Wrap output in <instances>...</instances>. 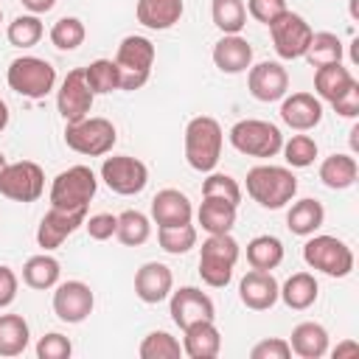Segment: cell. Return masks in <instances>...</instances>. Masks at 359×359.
Masks as SVG:
<instances>
[{"instance_id": "obj_12", "label": "cell", "mask_w": 359, "mask_h": 359, "mask_svg": "<svg viewBox=\"0 0 359 359\" xmlns=\"http://www.w3.org/2000/svg\"><path fill=\"white\" fill-rule=\"evenodd\" d=\"M311 25L294 14V11H283L272 25H269V36H272V45H275V53L280 59H303L306 56V48L311 42Z\"/></svg>"}, {"instance_id": "obj_16", "label": "cell", "mask_w": 359, "mask_h": 359, "mask_svg": "<svg viewBox=\"0 0 359 359\" xmlns=\"http://www.w3.org/2000/svg\"><path fill=\"white\" fill-rule=\"evenodd\" d=\"M247 87L255 101L272 104L289 93V73L280 62H258L247 70Z\"/></svg>"}, {"instance_id": "obj_22", "label": "cell", "mask_w": 359, "mask_h": 359, "mask_svg": "<svg viewBox=\"0 0 359 359\" xmlns=\"http://www.w3.org/2000/svg\"><path fill=\"white\" fill-rule=\"evenodd\" d=\"M194 216V205L191 199L177 191V188H163L154 194L151 199V219L157 222V227H174V224H185Z\"/></svg>"}, {"instance_id": "obj_17", "label": "cell", "mask_w": 359, "mask_h": 359, "mask_svg": "<svg viewBox=\"0 0 359 359\" xmlns=\"http://www.w3.org/2000/svg\"><path fill=\"white\" fill-rule=\"evenodd\" d=\"M84 219H87V210H62V208H50V210L42 216L39 227H36V244H39L45 252L62 247L65 238L73 236V233L84 224Z\"/></svg>"}, {"instance_id": "obj_19", "label": "cell", "mask_w": 359, "mask_h": 359, "mask_svg": "<svg viewBox=\"0 0 359 359\" xmlns=\"http://www.w3.org/2000/svg\"><path fill=\"white\" fill-rule=\"evenodd\" d=\"M171 289H174V275H171V269H168L165 264H160V261H146V264L135 272V294H137L143 303H149V306L165 300V297L171 294Z\"/></svg>"}, {"instance_id": "obj_50", "label": "cell", "mask_w": 359, "mask_h": 359, "mask_svg": "<svg viewBox=\"0 0 359 359\" xmlns=\"http://www.w3.org/2000/svg\"><path fill=\"white\" fill-rule=\"evenodd\" d=\"M22 6L31 11V14H45L56 6V0H22Z\"/></svg>"}, {"instance_id": "obj_10", "label": "cell", "mask_w": 359, "mask_h": 359, "mask_svg": "<svg viewBox=\"0 0 359 359\" xmlns=\"http://www.w3.org/2000/svg\"><path fill=\"white\" fill-rule=\"evenodd\" d=\"M45 191V171L34 160L6 163L0 174V194L14 202H36Z\"/></svg>"}, {"instance_id": "obj_39", "label": "cell", "mask_w": 359, "mask_h": 359, "mask_svg": "<svg viewBox=\"0 0 359 359\" xmlns=\"http://www.w3.org/2000/svg\"><path fill=\"white\" fill-rule=\"evenodd\" d=\"M42 34H45V28H42L39 14H20V17H14L8 22V31H6V36H8V42L14 48H34L42 39Z\"/></svg>"}, {"instance_id": "obj_7", "label": "cell", "mask_w": 359, "mask_h": 359, "mask_svg": "<svg viewBox=\"0 0 359 359\" xmlns=\"http://www.w3.org/2000/svg\"><path fill=\"white\" fill-rule=\"evenodd\" d=\"M118 140V132H115V123L107 121V118H81L76 123H65V143L67 149H73L76 154H84V157H104L112 151Z\"/></svg>"}, {"instance_id": "obj_20", "label": "cell", "mask_w": 359, "mask_h": 359, "mask_svg": "<svg viewBox=\"0 0 359 359\" xmlns=\"http://www.w3.org/2000/svg\"><path fill=\"white\" fill-rule=\"evenodd\" d=\"M278 280L272 272H261V269H250L241 283H238V297L247 309L252 311H266L278 303Z\"/></svg>"}, {"instance_id": "obj_6", "label": "cell", "mask_w": 359, "mask_h": 359, "mask_svg": "<svg viewBox=\"0 0 359 359\" xmlns=\"http://www.w3.org/2000/svg\"><path fill=\"white\" fill-rule=\"evenodd\" d=\"M115 65L121 73V90H140L154 67V45L151 39L140 36V34H129L121 39L118 53H115Z\"/></svg>"}, {"instance_id": "obj_53", "label": "cell", "mask_w": 359, "mask_h": 359, "mask_svg": "<svg viewBox=\"0 0 359 359\" xmlns=\"http://www.w3.org/2000/svg\"><path fill=\"white\" fill-rule=\"evenodd\" d=\"M3 168H6V154L0 151V174H3Z\"/></svg>"}, {"instance_id": "obj_11", "label": "cell", "mask_w": 359, "mask_h": 359, "mask_svg": "<svg viewBox=\"0 0 359 359\" xmlns=\"http://www.w3.org/2000/svg\"><path fill=\"white\" fill-rule=\"evenodd\" d=\"M101 180L112 194L121 196H135L146 188L149 182V168L143 160L129 157V154H112L101 163Z\"/></svg>"}, {"instance_id": "obj_51", "label": "cell", "mask_w": 359, "mask_h": 359, "mask_svg": "<svg viewBox=\"0 0 359 359\" xmlns=\"http://www.w3.org/2000/svg\"><path fill=\"white\" fill-rule=\"evenodd\" d=\"M334 359H339V356H345V353H359V345L353 342V339H348V342H342V345H337L334 351Z\"/></svg>"}, {"instance_id": "obj_49", "label": "cell", "mask_w": 359, "mask_h": 359, "mask_svg": "<svg viewBox=\"0 0 359 359\" xmlns=\"http://www.w3.org/2000/svg\"><path fill=\"white\" fill-rule=\"evenodd\" d=\"M331 107H334V112L342 115V118H356V115H359V81H356L351 90H345Z\"/></svg>"}, {"instance_id": "obj_15", "label": "cell", "mask_w": 359, "mask_h": 359, "mask_svg": "<svg viewBox=\"0 0 359 359\" xmlns=\"http://www.w3.org/2000/svg\"><path fill=\"white\" fill-rule=\"evenodd\" d=\"M171 303H168V314L174 320V325L182 331L188 328L191 323H199V320H213L216 317V306L213 300L196 289V286H180L177 292L171 289Z\"/></svg>"}, {"instance_id": "obj_29", "label": "cell", "mask_w": 359, "mask_h": 359, "mask_svg": "<svg viewBox=\"0 0 359 359\" xmlns=\"http://www.w3.org/2000/svg\"><path fill=\"white\" fill-rule=\"evenodd\" d=\"M323 222H325V208L311 196L297 199L286 213V227L294 236H311L323 227Z\"/></svg>"}, {"instance_id": "obj_4", "label": "cell", "mask_w": 359, "mask_h": 359, "mask_svg": "<svg viewBox=\"0 0 359 359\" xmlns=\"http://www.w3.org/2000/svg\"><path fill=\"white\" fill-rule=\"evenodd\" d=\"M6 81L17 95L39 101L56 87V67L39 56H17L6 70Z\"/></svg>"}, {"instance_id": "obj_52", "label": "cell", "mask_w": 359, "mask_h": 359, "mask_svg": "<svg viewBox=\"0 0 359 359\" xmlns=\"http://www.w3.org/2000/svg\"><path fill=\"white\" fill-rule=\"evenodd\" d=\"M8 126V104L0 98V132Z\"/></svg>"}, {"instance_id": "obj_48", "label": "cell", "mask_w": 359, "mask_h": 359, "mask_svg": "<svg viewBox=\"0 0 359 359\" xmlns=\"http://www.w3.org/2000/svg\"><path fill=\"white\" fill-rule=\"evenodd\" d=\"M17 289H20V280L14 269L0 264V309H8L17 300Z\"/></svg>"}, {"instance_id": "obj_47", "label": "cell", "mask_w": 359, "mask_h": 359, "mask_svg": "<svg viewBox=\"0 0 359 359\" xmlns=\"http://www.w3.org/2000/svg\"><path fill=\"white\" fill-rule=\"evenodd\" d=\"M252 359H289L292 356V348H289V339H280V337H272V339H261L252 345L250 351Z\"/></svg>"}, {"instance_id": "obj_45", "label": "cell", "mask_w": 359, "mask_h": 359, "mask_svg": "<svg viewBox=\"0 0 359 359\" xmlns=\"http://www.w3.org/2000/svg\"><path fill=\"white\" fill-rule=\"evenodd\" d=\"M286 8V0H247V14L264 25H272Z\"/></svg>"}, {"instance_id": "obj_13", "label": "cell", "mask_w": 359, "mask_h": 359, "mask_svg": "<svg viewBox=\"0 0 359 359\" xmlns=\"http://www.w3.org/2000/svg\"><path fill=\"white\" fill-rule=\"evenodd\" d=\"M93 101H95V95L84 81V67L70 70L62 79L59 90H56V109H59L62 121L65 123H76V121L87 118L90 109H93Z\"/></svg>"}, {"instance_id": "obj_43", "label": "cell", "mask_w": 359, "mask_h": 359, "mask_svg": "<svg viewBox=\"0 0 359 359\" xmlns=\"http://www.w3.org/2000/svg\"><path fill=\"white\" fill-rule=\"evenodd\" d=\"M202 196H219V199H227V202L238 205L241 202V185L230 174L208 171L205 182H202Z\"/></svg>"}, {"instance_id": "obj_5", "label": "cell", "mask_w": 359, "mask_h": 359, "mask_svg": "<svg viewBox=\"0 0 359 359\" xmlns=\"http://www.w3.org/2000/svg\"><path fill=\"white\" fill-rule=\"evenodd\" d=\"M98 191V180L90 165H70L53 177L50 185V208L62 210H87L90 199Z\"/></svg>"}, {"instance_id": "obj_46", "label": "cell", "mask_w": 359, "mask_h": 359, "mask_svg": "<svg viewBox=\"0 0 359 359\" xmlns=\"http://www.w3.org/2000/svg\"><path fill=\"white\" fill-rule=\"evenodd\" d=\"M115 227H118V216H112V213H95V216L84 219V230H87V236L95 238V241L112 238V236H115Z\"/></svg>"}, {"instance_id": "obj_21", "label": "cell", "mask_w": 359, "mask_h": 359, "mask_svg": "<svg viewBox=\"0 0 359 359\" xmlns=\"http://www.w3.org/2000/svg\"><path fill=\"white\" fill-rule=\"evenodd\" d=\"M213 65L227 76L247 73L252 65V45L241 34H224L213 45Z\"/></svg>"}, {"instance_id": "obj_3", "label": "cell", "mask_w": 359, "mask_h": 359, "mask_svg": "<svg viewBox=\"0 0 359 359\" xmlns=\"http://www.w3.org/2000/svg\"><path fill=\"white\" fill-rule=\"evenodd\" d=\"M238 255H241V247L230 233L208 236L199 252V278L213 289H224L233 278V266Z\"/></svg>"}, {"instance_id": "obj_36", "label": "cell", "mask_w": 359, "mask_h": 359, "mask_svg": "<svg viewBox=\"0 0 359 359\" xmlns=\"http://www.w3.org/2000/svg\"><path fill=\"white\" fill-rule=\"evenodd\" d=\"M115 236H118V241L126 244V247H140V244H146L149 236H151V222H149V216L140 213V210H123V213L118 216Z\"/></svg>"}, {"instance_id": "obj_8", "label": "cell", "mask_w": 359, "mask_h": 359, "mask_svg": "<svg viewBox=\"0 0 359 359\" xmlns=\"http://www.w3.org/2000/svg\"><path fill=\"white\" fill-rule=\"evenodd\" d=\"M303 261L328 275V278H348L353 272V250L337 236H314L303 244Z\"/></svg>"}, {"instance_id": "obj_32", "label": "cell", "mask_w": 359, "mask_h": 359, "mask_svg": "<svg viewBox=\"0 0 359 359\" xmlns=\"http://www.w3.org/2000/svg\"><path fill=\"white\" fill-rule=\"evenodd\" d=\"M31 342V331L22 314H0V356H20Z\"/></svg>"}, {"instance_id": "obj_14", "label": "cell", "mask_w": 359, "mask_h": 359, "mask_svg": "<svg viewBox=\"0 0 359 359\" xmlns=\"http://www.w3.org/2000/svg\"><path fill=\"white\" fill-rule=\"evenodd\" d=\"M95 306V294L84 280H65L56 283L53 292V314L67 323V325H79L93 314Z\"/></svg>"}, {"instance_id": "obj_25", "label": "cell", "mask_w": 359, "mask_h": 359, "mask_svg": "<svg viewBox=\"0 0 359 359\" xmlns=\"http://www.w3.org/2000/svg\"><path fill=\"white\" fill-rule=\"evenodd\" d=\"M289 348L292 353H297L300 359H323L328 353V331L314 323V320H306V323H297L292 328V339H289Z\"/></svg>"}, {"instance_id": "obj_41", "label": "cell", "mask_w": 359, "mask_h": 359, "mask_svg": "<svg viewBox=\"0 0 359 359\" xmlns=\"http://www.w3.org/2000/svg\"><path fill=\"white\" fill-rule=\"evenodd\" d=\"M84 36H87V28L79 17H62L50 28V42L59 50H76L84 42Z\"/></svg>"}, {"instance_id": "obj_18", "label": "cell", "mask_w": 359, "mask_h": 359, "mask_svg": "<svg viewBox=\"0 0 359 359\" xmlns=\"http://www.w3.org/2000/svg\"><path fill=\"white\" fill-rule=\"evenodd\" d=\"M280 121L294 132H309L323 121V101L311 93H292L280 98Z\"/></svg>"}, {"instance_id": "obj_38", "label": "cell", "mask_w": 359, "mask_h": 359, "mask_svg": "<svg viewBox=\"0 0 359 359\" xmlns=\"http://www.w3.org/2000/svg\"><path fill=\"white\" fill-rule=\"evenodd\" d=\"M137 353H140V359H180L182 342L177 337H171L168 331H151L143 337Z\"/></svg>"}, {"instance_id": "obj_44", "label": "cell", "mask_w": 359, "mask_h": 359, "mask_svg": "<svg viewBox=\"0 0 359 359\" xmlns=\"http://www.w3.org/2000/svg\"><path fill=\"white\" fill-rule=\"evenodd\" d=\"M70 353H73V342L59 331H50L36 342V356L39 359H67Z\"/></svg>"}, {"instance_id": "obj_54", "label": "cell", "mask_w": 359, "mask_h": 359, "mask_svg": "<svg viewBox=\"0 0 359 359\" xmlns=\"http://www.w3.org/2000/svg\"><path fill=\"white\" fill-rule=\"evenodd\" d=\"M0 22H3V8H0Z\"/></svg>"}, {"instance_id": "obj_28", "label": "cell", "mask_w": 359, "mask_h": 359, "mask_svg": "<svg viewBox=\"0 0 359 359\" xmlns=\"http://www.w3.org/2000/svg\"><path fill=\"white\" fill-rule=\"evenodd\" d=\"M320 286L317 278L311 272H294L292 278H286V283L278 289V300H283L292 311H306L317 303Z\"/></svg>"}, {"instance_id": "obj_2", "label": "cell", "mask_w": 359, "mask_h": 359, "mask_svg": "<svg viewBox=\"0 0 359 359\" xmlns=\"http://www.w3.org/2000/svg\"><path fill=\"white\" fill-rule=\"evenodd\" d=\"M222 143H224V132H222L216 118L196 115L188 121V126H185V160L194 171H199V174L213 171L219 165V157H222Z\"/></svg>"}, {"instance_id": "obj_24", "label": "cell", "mask_w": 359, "mask_h": 359, "mask_svg": "<svg viewBox=\"0 0 359 359\" xmlns=\"http://www.w3.org/2000/svg\"><path fill=\"white\" fill-rule=\"evenodd\" d=\"M182 11H185L182 0H137V6H135L137 22L151 31H165V28L177 25Z\"/></svg>"}, {"instance_id": "obj_30", "label": "cell", "mask_w": 359, "mask_h": 359, "mask_svg": "<svg viewBox=\"0 0 359 359\" xmlns=\"http://www.w3.org/2000/svg\"><path fill=\"white\" fill-rule=\"evenodd\" d=\"M62 278V266L53 255L42 252V255H31L25 264H22V283L36 289V292H45V289H53Z\"/></svg>"}, {"instance_id": "obj_23", "label": "cell", "mask_w": 359, "mask_h": 359, "mask_svg": "<svg viewBox=\"0 0 359 359\" xmlns=\"http://www.w3.org/2000/svg\"><path fill=\"white\" fill-rule=\"evenodd\" d=\"M222 351V334L213 320H199L182 328V353L191 359H213Z\"/></svg>"}, {"instance_id": "obj_37", "label": "cell", "mask_w": 359, "mask_h": 359, "mask_svg": "<svg viewBox=\"0 0 359 359\" xmlns=\"http://www.w3.org/2000/svg\"><path fill=\"white\" fill-rule=\"evenodd\" d=\"M210 17L222 34H241V28L247 25V6L244 0H213Z\"/></svg>"}, {"instance_id": "obj_42", "label": "cell", "mask_w": 359, "mask_h": 359, "mask_svg": "<svg viewBox=\"0 0 359 359\" xmlns=\"http://www.w3.org/2000/svg\"><path fill=\"white\" fill-rule=\"evenodd\" d=\"M280 151L292 168H309L317 157V140L309 135H292L289 140H283Z\"/></svg>"}, {"instance_id": "obj_26", "label": "cell", "mask_w": 359, "mask_h": 359, "mask_svg": "<svg viewBox=\"0 0 359 359\" xmlns=\"http://www.w3.org/2000/svg\"><path fill=\"white\" fill-rule=\"evenodd\" d=\"M353 84H356V79L342 62H331V65H323L314 70V93H317V98H323L328 104H334Z\"/></svg>"}, {"instance_id": "obj_31", "label": "cell", "mask_w": 359, "mask_h": 359, "mask_svg": "<svg viewBox=\"0 0 359 359\" xmlns=\"http://www.w3.org/2000/svg\"><path fill=\"white\" fill-rule=\"evenodd\" d=\"M359 165L353 160V154H331L320 163V180L325 188L331 191H345L356 182Z\"/></svg>"}, {"instance_id": "obj_1", "label": "cell", "mask_w": 359, "mask_h": 359, "mask_svg": "<svg viewBox=\"0 0 359 359\" xmlns=\"http://www.w3.org/2000/svg\"><path fill=\"white\" fill-rule=\"evenodd\" d=\"M247 194L252 202H258L266 210H278L289 205L297 194V177L286 165H252L247 171Z\"/></svg>"}, {"instance_id": "obj_27", "label": "cell", "mask_w": 359, "mask_h": 359, "mask_svg": "<svg viewBox=\"0 0 359 359\" xmlns=\"http://www.w3.org/2000/svg\"><path fill=\"white\" fill-rule=\"evenodd\" d=\"M236 208L233 202L227 199H219V196H202V205L196 210V219L202 224V230L208 236H216V233H230L233 224H236Z\"/></svg>"}, {"instance_id": "obj_40", "label": "cell", "mask_w": 359, "mask_h": 359, "mask_svg": "<svg viewBox=\"0 0 359 359\" xmlns=\"http://www.w3.org/2000/svg\"><path fill=\"white\" fill-rule=\"evenodd\" d=\"M157 241L168 255H185L196 247V227L191 222L174 227H157Z\"/></svg>"}, {"instance_id": "obj_35", "label": "cell", "mask_w": 359, "mask_h": 359, "mask_svg": "<svg viewBox=\"0 0 359 359\" xmlns=\"http://www.w3.org/2000/svg\"><path fill=\"white\" fill-rule=\"evenodd\" d=\"M311 67H323V65H331V62H342V42L337 34L331 31H317L311 34V42L306 48V56H303Z\"/></svg>"}, {"instance_id": "obj_34", "label": "cell", "mask_w": 359, "mask_h": 359, "mask_svg": "<svg viewBox=\"0 0 359 359\" xmlns=\"http://www.w3.org/2000/svg\"><path fill=\"white\" fill-rule=\"evenodd\" d=\"M84 81L93 90V95H107L112 90H121V73L115 59H95L84 67Z\"/></svg>"}, {"instance_id": "obj_9", "label": "cell", "mask_w": 359, "mask_h": 359, "mask_svg": "<svg viewBox=\"0 0 359 359\" xmlns=\"http://www.w3.org/2000/svg\"><path fill=\"white\" fill-rule=\"evenodd\" d=\"M230 143L236 151L247 154V157H275L283 146V132L269 123V121H258V118H244L238 123H233L230 129Z\"/></svg>"}, {"instance_id": "obj_33", "label": "cell", "mask_w": 359, "mask_h": 359, "mask_svg": "<svg viewBox=\"0 0 359 359\" xmlns=\"http://www.w3.org/2000/svg\"><path fill=\"white\" fill-rule=\"evenodd\" d=\"M283 261V241L278 236H255L247 244V264L261 272L278 269Z\"/></svg>"}]
</instances>
